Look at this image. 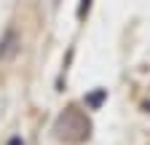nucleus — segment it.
I'll use <instances>...</instances> for the list:
<instances>
[{"mask_svg":"<svg viewBox=\"0 0 150 145\" xmlns=\"http://www.w3.org/2000/svg\"><path fill=\"white\" fill-rule=\"evenodd\" d=\"M19 46H22V35H19L13 27L6 30V35L0 38V62H8L19 54Z\"/></svg>","mask_w":150,"mask_h":145,"instance_id":"nucleus-1","label":"nucleus"},{"mask_svg":"<svg viewBox=\"0 0 150 145\" xmlns=\"http://www.w3.org/2000/svg\"><path fill=\"white\" fill-rule=\"evenodd\" d=\"M105 97H107V89H97L94 94H88V97H86V105L97 110V107H99V105L105 102Z\"/></svg>","mask_w":150,"mask_h":145,"instance_id":"nucleus-2","label":"nucleus"},{"mask_svg":"<svg viewBox=\"0 0 150 145\" xmlns=\"http://www.w3.org/2000/svg\"><path fill=\"white\" fill-rule=\"evenodd\" d=\"M88 8H91V0H81V11H78V16H81V19L88 14Z\"/></svg>","mask_w":150,"mask_h":145,"instance_id":"nucleus-3","label":"nucleus"},{"mask_svg":"<svg viewBox=\"0 0 150 145\" xmlns=\"http://www.w3.org/2000/svg\"><path fill=\"white\" fill-rule=\"evenodd\" d=\"M8 145H24V142H22V140H19V137H13V140H11Z\"/></svg>","mask_w":150,"mask_h":145,"instance_id":"nucleus-4","label":"nucleus"}]
</instances>
